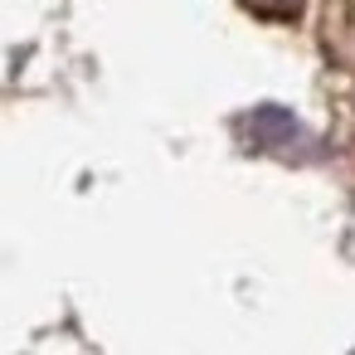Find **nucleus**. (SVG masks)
Here are the masks:
<instances>
[{"label":"nucleus","instance_id":"nucleus-1","mask_svg":"<svg viewBox=\"0 0 355 355\" xmlns=\"http://www.w3.org/2000/svg\"><path fill=\"white\" fill-rule=\"evenodd\" d=\"M239 141L253 156H277V161H306L316 151V137L287 112V107H253L239 117Z\"/></svg>","mask_w":355,"mask_h":355},{"label":"nucleus","instance_id":"nucleus-2","mask_svg":"<svg viewBox=\"0 0 355 355\" xmlns=\"http://www.w3.org/2000/svg\"><path fill=\"white\" fill-rule=\"evenodd\" d=\"M239 6L258 20H297L306 10V0H239Z\"/></svg>","mask_w":355,"mask_h":355}]
</instances>
